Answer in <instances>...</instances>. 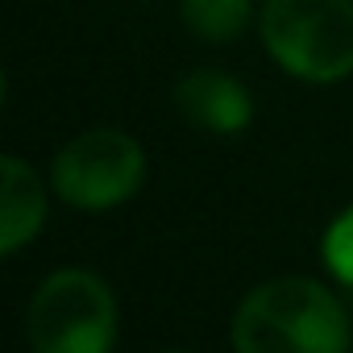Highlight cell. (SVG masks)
Here are the masks:
<instances>
[{"instance_id": "obj_1", "label": "cell", "mask_w": 353, "mask_h": 353, "mask_svg": "<svg viewBox=\"0 0 353 353\" xmlns=\"http://www.w3.org/2000/svg\"><path fill=\"white\" fill-rule=\"evenodd\" d=\"M237 353H345L349 316L341 299L312 279H274L254 287L233 316Z\"/></svg>"}, {"instance_id": "obj_2", "label": "cell", "mask_w": 353, "mask_h": 353, "mask_svg": "<svg viewBox=\"0 0 353 353\" xmlns=\"http://www.w3.org/2000/svg\"><path fill=\"white\" fill-rule=\"evenodd\" d=\"M266 54L299 83L353 75V0H266L258 9Z\"/></svg>"}, {"instance_id": "obj_3", "label": "cell", "mask_w": 353, "mask_h": 353, "mask_svg": "<svg viewBox=\"0 0 353 353\" xmlns=\"http://www.w3.org/2000/svg\"><path fill=\"white\" fill-rule=\"evenodd\" d=\"M117 303L104 279L92 270L50 274L30 303L34 353H112Z\"/></svg>"}, {"instance_id": "obj_4", "label": "cell", "mask_w": 353, "mask_h": 353, "mask_svg": "<svg viewBox=\"0 0 353 353\" xmlns=\"http://www.w3.org/2000/svg\"><path fill=\"white\" fill-rule=\"evenodd\" d=\"M145 179V154L121 129H88L54 154L50 183L59 200L79 212H104L137 196Z\"/></svg>"}, {"instance_id": "obj_5", "label": "cell", "mask_w": 353, "mask_h": 353, "mask_svg": "<svg viewBox=\"0 0 353 353\" xmlns=\"http://www.w3.org/2000/svg\"><path fill=\"white\" fill-rule=\"evenodd\" d=\"M179 117L192 125V129H204V133H216V137H233L241 129H250L254 121V96L250 88L221 71V67H196L188 71L170 92Z\"/></svg>"}, {"instance_id": "obj_6", "label": "cell", "mask_w": 353, "mask_h": 353, "mask_svg": "<svg viewBox=\"0 0 353 353\" xmlns=\"http://www.w3.org/2000/svg\"><path fill=\"white\" fill-rule=\"evenodd\" d=\"M0 174H5V200H0V250L17 254L30 237H38L42 221H46V192L42 179L34 174L30 162H21L17 154H9L0 162Z\"/></svg>"}, {"instance_id": "obj_7", "label": "cell", "mask_w": 353, "mask_h": 353, "mask_svg": "<svg viewBox=\"0 0 353 353\" xmlns=\"http://www.w3.org/2000/svg\"><path fill=\"white\" fill-rule=\"evenodd\" d=\"M179 21L196 42L225 46L258 21V9L254 0H179Z\"/></svg>"}, {"instance_id": "obj_8", "label": "cell", "mask_w": 353, "mask_h": 353, "mask_svg": "<svg viewBox=\"0 0 353 353\" xmlns=\"http://www.w3.org/2000/svg\"><path fill=\"white\" fill-rule=\"evenodd\" d=\"M320 250H324V266L332 270V279L353 291V204L328 225Z\"/></svg>"}]
</instances>
